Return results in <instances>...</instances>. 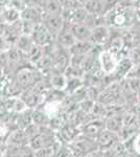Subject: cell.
Masks as SVG:
<instances>
[{"mask_svg": "<svg viewBox=\"0 0 140 157\" xmlns=\"http://www.w3.org/2000/svg\"><path fill=\"white\" fill-rule=\"evenodd\" d=\"M105 22L109 27L120 29H132L137 22L135 9L128 2L120 1L105 15Z\"/></svg>", "mask_w": 140, "mask_h": 157, "instance_id": "obj_1", "label": "cell"}, {"mask_svg": "<svg viewBox=\"0 0 140 157\" xmlns=\"http://www.w3.org/2000/svg\"><path fill=\"white\" fill-rule=\"evenodd\" d=\"M43 78V73L32 64L25 65L18 69L14 75L15 82L22 90V92L36 87Z\"/></svg>", "mask_w": 140, "mask_h": 157, "instance_id": "obj_2", "label": "cell"}, {"mask_svg": "<svg viewBox=\"0 0 140 157\" xmlns=\"http://www.w3.org/2000/svg\"><path fill=\"white\" fill-rule=\"evenodd\" d=\"M69 147V150L74 157H86L89 154L98 151V146L96 143V139L87 137V136L78 135L75 139L67 144Z\"/></svg>", "mask_w": 140, "mask_h": 157, "instance_id": "obj_3", "label": "cell"}, {"mask_svg": "<svg viewBox=\"0 0 140 157\" xmlns=\"http://www.w3.org/2000/svg\"><path fill=\"white\" fill-rule=\"evenodd\" d=\"M59 141L58 133L51 127H42L41 131L38 135L30 139L29 147L34 151H38L40 149L46 148Z\"/></svg>", "mask_w": 140, "mask_h": 157, "instance_id": "obj_4", "label": "cell"}, {"mask_svg": "<svg viewBox=\"0 0 140 157\" xmlns=\"http://www.w3.org/2000/svg\"><path fill=\"white\" fill-rule=\"evenodd\" d=\"M119 58H117L115 55H113L107 49L100 50L98 55V64L100 67V70L106 77L112 75L116 71V68L118 66Z\"/></svg>", "mask_w": 140, "mask_h": 157, "instance_id": "obj_5", "label": "cell"}, {"mask_svg": "<svg viewBox=\"0 0 140 157\" xmlns=\"http://www.w3.org/2000/svg\"><path fill=\"white\" fill-rule=\"evenodd\" d=\"M42 24L51 33L53 37L57 38L58 35L64 29L66 21L63 14H47L44 12Z\"/></svg>", "mask_w": 140, "mask_h": 157, "instance_id": "obj_6", "label": "cell"}, {"mask_svg": "<svg viewBox=\"0 0 140 157\" xmlns=\"http://www.w3.org/2000/svg\"><path fill=\"white\" fill-rule=\"evenodd\" d=\"M119 141H121L120 137H119V134L108 130V129H104L98 135V137L96 138L98 150L101 152L110 150L116 144H118Z\"/></svg>", "mask_w": 140, "mask_h": 157, "instance_id": "obj_7", "label": "cell"}, {"mask_svg": "<svg viewBox=\"0 0 140 157\" xmlns=\"http://www.w3.org/2000/svg\"><path fill=\"white\" fill-rule=\"evenodd\" d=\"M81 133L87 137L96 139L104 129H106L105 120H91L81 126Z\"/></svg>", "mask_w": 140, "mask_h": 157, "instance_id": "obj_8", "label": "cell"}, {"mask_svg": "<svg viewBox=\"0 0 140 157\" xmlns=\"http://www.w3.org/2000/svg\"><path fill=\"white\" fill-rule=\"evenodd\" d=\"M32 37V39H34V42L36 44L41 47H46L48 45L52 44L53 42H55V38L52 36L51 33H50L43 24H40L36 27Z\"/></svg>", "mask_w": 140, "mask_h": 157, "instance_id": "obj_9", "label": "cell"}, {"mask_svg": "<svg viewBox=\"0 0 140 157\" xmlns=\"http://www.w3.org/2000/svg\"><path fill=\"white\" fill-rule=\"evenodd\" d=\"M29 137L23 129H15L13 130L7 138L3 141V145L15 146V147H24L29 146Z\"/></svg>", "mask_w": 140, "mask_h": 157, "instance_id": "obj_10", "label": "cell"}, {"mask_svg": "<svg viewBox=\"0 0 140 157\" xmlns=\"http://www.w3.org/2000/svg\"><path fill=\"white\" fill-rule=\"evenodd\" d=\"M1 157H35V151L29 146L15 147L3 145Z\"/></svg>", "mask_w": 140, "mask_h": 157, "instance_id": "obj_11", "label": "cell"}, {"mask_svg": "<svg viewBox=\"0 0 140 157\" xmlns=\"http://www.w3.org/2000/svg\"><path fill=\"white\" fill-rule=\"evenodd\" d=\"M111 37V27H109L108 25H99L92 29L91 42L94 43L96 46L106 45Z\"/></svg>", "mask_w": 140, "mask_h": 157, "instance_id": "obj_12", "label": "cell"}, {"mask_svg": "<svg viewBox=\"0 0 140 157\" xmlns=\"http://www.w3.org/2000/svg\"><path fill=\"white\" fill-rule=\"evenodd\" d=\"M123 123H124V115L121 114V112H119V111H114V112L109 113L108 116L105 118L106 129L118 134L123 130Z\"/></svg>", "mask_w": 140, "mask_h": 157, "instance_id": "obj_13", "label": "cell"}, {"mask_svg": "<svg viewBox=\"0 0 140 157\" xmlns=\"http://www.w3.org/2000/svg\"><path fill=\"white\" fill-rule=\"evenodd\" d=\"M55 42H57L61 47H63V48H65V49H68V50H70L71 47L78 42L74 38V36H73V34H72V32H71L70 26L68 23L65 24V26H64V29H62V32L57 36V38H55Z\"/></svg>", "mask_w": 140, "mask_h": 157, "instance_id": "obj_14", "label": "cell"}, {"mask_svg": "<svg viewBox=\"0 0 140 157\" xmlns=\"http://www.w3.org/2000/svg\"><path fill=\"white\" fill-rule=\"evenodd\" d=\"M69 26L76 41H91L92 29L88 27L85 23L69 24Z\"/></svg>", "mask_w": 140, "mask_h": 157, "instance_id": "obj_15", "label": "cell"}, {"mask_svg": "<svg viewBox=\"0 0 140 157\" xmlns=\"http://www.w3.org/2000/svg\"><path fill=\"white\" fill-rule=\"evenodd\" d=\"M37 44L34 42V39H32V36L23 34L19 37V39H18V41L16 43V46L15 47L27 58V56L32 52V50L34 49V47Z\"/></svg>", "mask_w": 140, "mask_h": 157, "instance_id": "obj_16", "label": "cell"}, {"mask_svg": "<svg viewBox=\"0 0 140 157\" xmlns=\"http://www.w3.org/2000/svg\"><path fill=\"white\" fill-rule=\"evenodd\" d=\"M48 81H49L51 89L65 91L66 86H67V75L64 72L52 71Z\"/></svg>", "mask_w": 140, "mask_h": 157, "instance_id": "obj_17", "label": "cell"}, {"mask_svg": "<svg viewBox=\"0 0 140 157\" xmlns=\"http://www.w3.org/2000/svg\"><path fill=\"white\" fill-rule=\"evenodd\" d=\"M21 20V12L15 7L9 6L1 10V23L2 24H13Z\"/></svg>", "mask_w": 140, "mask_h": 157, "instance_id": "obj_18", "label": "cell"}, {"mask_svg": "<svg viewBox=\"0 0 140 157\" xmlns=\"http://www.w3.org/2000/svg\"><path fill=\"white\" fill-rule=\"evenodd\" d=\"M96 45L91 41H78L70 48L71 56H84L88 55L95 48Z\"/></svg>", "mask_w": 140, "mask_h": 157, "instance_id": "obj_19", "label": "cell"}, {"mask_svg": "<svg viewBox=\"0 0 140 157\" xmlns=\"http://www.w3.org/2000/svg\"><path fill=\"white\" fill-rule=\"evenodd\" d=\"M62 144V141L59 140L51 146L35 151V157H59V153H60Z\"/></svg>", "mask_w": 140, "mask_h": 157, "instance_id": "obj_20", "label": "cell"}, {"mask_svg": "<svg viewBox=\"0 0 140 157\" xmlns=\"http://www.w3.org/2000/svg\"><path fill=\"white\" fill-rule=\"evenodd\" d=\"M32 123L38 126H41V127H50L51 118L40 107L32 111Z\"/></svg>", "mask_w": 140, "mask_h": 157, "instance_id": "obj_21", "label": "cell"}, {"mask_svg": "<svg viewBox=\"0 0 140 157\" xmlns=\"http://www.w3.org/2000/svg\"><path fill=\"white\" fill-rule=\"evenodd\" d=\"M89 14L101 15L104 16V7L101 0H89L87 3L84 6Z\"/></svg>", "mask_w": 140, "mask_h": 157, "instance_id": "obj_22", "label": "cell"}, {"mask_svg": "<svg viewBox=\"0 0 140 157\" xmlns=\"http://www.w3.org/2000/svg\"><path fill=\"white\" fill-rule=\"evenodd\" d=\"M128 57L130 58V60L133 62L134 65L140 64V46L130 48L128 52Z\"/></svg>", "mask_w": 140, "mask_h": 157, "instance_id": "obj_23", "label": "cell"}, {"mask_svg": "<svg viewBox=\"0 0 140 157\" xmlns=\"http://www.w3.org/2000/svg\"><path fill=\"white\" fill-rule=\"evenodd\" d=\"M132 149L135 153L140 155V132L137 133V135L132 139Z\"/></svg>", "mask_w": 140, "mask_h": 157, "instance_id": "obj_24", "label": "cell"}, {"mask_svg": "<svg viewBox=\"0 0 140 157\" xmlns=\"http://www.w3.org/2000/svg\"><path fill=\"white\" fill-rule=\"evenodd\" d=\"M127 78H139V80H140V64L134 65L133 68L131 69V71L129 72V75H128V77H127Z\"/></svg>", "mask_w": 140, "mask_h": 157, "instance_id": "obj_25", "label": "cell"}, {"mask_svg": "<svg viewBox=\"0 0 140 157\" xmlns=\"http://www.w3.org/2000/svg\"><path fill=\"white\" fill-rule=\"evenodd\" d=\"M86 157H105L104 156V153L101 151H95V152H93V153H91V154H89V155H87Z\"/></svg>", "mask_w": 140, "mask_h": 157, "instance_id": "obj_26", "label": "cell"}, {"mask_svg": "<svg viewBox=\"0 0 140 157\" xmlns=\"http://www.w3.org/2000/svg\"><path fill=\"white\" fill-rule=\"evenodd\" d=\"M135 13H136L137 22H138V23H140V9H135Z\"/></svg>", "mask_w": 140, "mask_h": 157, "instance_id": "obj_27", "label": "cell"}, {"mask_svg": "<svg viewBox=\"0 0 140 157\" xmlns=\"http://www.w3.org/2000/svg\"><path fill=\"white\" fill-rule=\"evenodd\" d=\"M136 97H137V100L140 102V88H139V90H138V92H137V94H136Z\"/></svg>", "mask_w": 140, "mask_h": 157, "instance_id": "obj_28", "label": "cell"}, {"mask_svg": "<svg viewBox=\"0 0 140 157\" xmlns=\"http://www.w3.org/2000/svg\"><path fill=\"white\" fill-rule=\"evenodd\" d=\"M120 1H123V0H120Z\"/></svg>", "mask_w": 140, "mask_h": 157, "instance_id": "obj_29", "label": "cell"}]
</instances>
